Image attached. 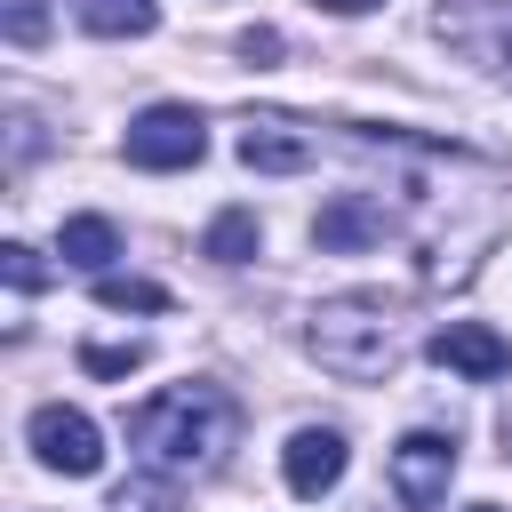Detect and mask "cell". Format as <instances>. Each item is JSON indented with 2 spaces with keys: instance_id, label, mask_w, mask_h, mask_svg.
Listing matches in <instances>:
<instances>
[{
  "instance_id": "6da1fadb",
  "label": "cell",
  "mask_w": 512,
  "mask_h": 512,
  "mask_svg": "<svg viewBox=\"0 0 512 512\" xmlns=\"http://www.w3.org/2000/svg\"><path fill=\"white\" fill-rule=\"evenodd\" d=\"M128 440H136L144 472L200 480V472H216L224 448L240 440V408H232V392H216V384H168V392H152V400L128 416Z\"/></svg>"
},
{
  "instance_id": "7a4b0ae2",
  "label": "cell",
  "mask_w": 512,
  "mask_h": 512,
  "mask_svg": "<svg viewBox=\"0 0 512 512\" xmlns=\"http://www.w3.org/2000/svg\"><path fill=\"white\" fill-rule=\"evenodd\" d=\"M312 360L344 384H384L400 368V304L392 296H328L304 328Z\"/></svg>"
},
{
  "instance_id": "3957f363",
  "label": "cell",
  "mask_w": 512,
  "mask_h": 512,
  "mask_svg": "<svg viewBox=\"0 0 512 512\" xmlns=\"http://www.w3.org/2000/svg\"><path fill=\"white\" fill-rule=\"evenodd\" d=\"M200 152H208V128H200V112H192V104H152V112H136V120H128V160H136V168H152V176L192 168Z\"/></svg>"
},
{
  "instance_id": "277c9868",
  "label": "cell",
  "mask_w": 512,
  "mask_h": 512,
  "mask_svg": "<svg viewBox=\"0 0 512 512\" xmlns=\"http://www.w3.org/2000/svg\"><path fill=\"white\" fill-rule=\"evenodd\" d=\"M24 440H32V456H40L48 472H64V480H88V472L104 464V432H96V416H80V408H64V400L32 408Z\"/></svg>"
},
{
  "instance_id": "5b68a950",
  "label": "cell",
  "mask_w": 512,
  "mask_h": 512,
  "mask_svg": "<svg viewBox=\"0 0 512 512\" xmlns=\"http://www.w3.org/2000/svg\"><path fill=\"white\" fill-rule=\"evenodd\" d=\"M344 464H352V448H344L336 424H304V432H288V448H280V480H288V496H304V504H320V496L344 480Z\"/></svg>"
},
{
  "instance_id": "8992f818",
  "label": "cell",
  "mask_w": 512,
  "mask_h": 512,
  "mask_svg": "<svg viewBox=\"0 0 512 512\" xmlns=\"http://www.w3.org/2000/svg\"><path fill=\"white\" fill-rule=\"evenodd\" d=\"M432 360L456 368V376H472V384H496V376L512 368V344H504L488 320H440V328H432Z\"/></svg>"
},
{
  "instance_id": "52a82bcc",
  "label": "cell",
  "mask_w": 512,
  "mask_h": 512,
  "mask_svg": "<svg viewBox=\"0 0 512 512\" xmlns=\"http://www.w3.org/2000/svg\"><path fill=\"white\" fill-rule=\"evenodd\" d=\"M448 480H456V440H448V432H408V440L392 448V488H400L408 504H440Z\"/></svg>"
},
{
  "instance_id": "ba28073f",
  "label": "cell",
  "mask_w": 512,
  "mask_h": 512,
  "mask_svg": "<svg viewBox=\"0 0 512 512\" xmlns=\"http://www.w3.org/2000/svg\"><path fill=\"white\" fill-rule=\"evenodd\" d=\"M240 160L256 176H296V168H312V136H296L288 120H248L240 128Z\"/></svg>"
},
{
  "instance_id": "9c48e42d",
  "label": "cell",
  "mask_w": 512,
  "mask_h": 512,
  "mask_svg": "<svg viewBox=\"0 0 512 512\" xmlns=\"http://www.w3.org/2000/svg\"><path fill=\"white\" fill-rule=\"evenodd\" d=\"M72 16L96 40H144L160 24V0H72Z\"/></svg>"
},
{
  "instance_id": "30bf717a",
  "label": "cell",
  "mask_w": 512,
  "mask_h": 512,
  "mask_svg": "<svg viewBox=\"0 0 512 512\" xmlns=\"http://www.w3.org/2000/svg\"><path fill=\"white\" fill-rule=\"evenodd\" d=\"M56 248H64V264H80V272H96V280H104V264L120 256V232H112V216H64Z\"/></svg>"
},
{
  "instance_id": "8fae6325",
  "label": "cell",
  "mask_w": 512,
  "mask_h": 512,
  "mask_svg": "<svg viewBox=\"0 0 512 512\" xmlns=\"http://www.w3.org/2000/svg\"><path fill=\"white\" fill-rule=\"evenodd\" d=\"M320 248H360V240H376L384 232V216L368 208V200H336V208H320Z\"/></svg>"
},
{
  "instance_id": "7c38bea8",
  "label": "cell",
  "mask_w": 512,
  "mask_h": 512,
  "mask_svg": "<svg viewBox=\"0 0 512 512\" xmlns=\"http://www.w3.org/2000/svg\"><path fill=\"white\" fill-rule=\"evenodd\" d=\"M200 256H216V264H248V256H256V216H248V208H224V216L208 224Z\"/></svg>"
},
{
  "instance_id": "4fadbf2b",
  "label": "cell",
  "mask_w": 512,
  "mask_h": 512,
  "mask_svg": "<svg viewBox=\"0 0 512 512\" xmlns=\"http://www.w3.org/2000/svg\"><path fill=\"white\" fill-rule=\"evenodd\" d=\"M176 504H184V480H168V472H136L112 488V512H176Z\"/></svg>"
},
{
  "instance_id": "5bb4252c",
  "label": "cell",
  "mask_w": 512,
  "mask_h": 512,
  "mask_svg": "<svg viewBox=\"0 0 512 512\" xmlns=\"http://www.w3.org/2000/svg\"><path fill=\"white\" fill-rule=\"evenodd\" d=\"M96 304H104V312H168V288H160V280H120V272H104V280H96Z\"/></svg>"
},
{
  "instance_id": "9a60e30c",
  "label": "cell",
  "mask_w": 512,
  "mask_h": 512,
  "mask_svg": "<svg viewBox=\"0 0 512 512\" xmlns=\"http://www.w3.org/2000/svg\"><path fill=\"white\" fill-rule=\"evenodd\" d=\"M0 272H8V288H16V296L48 288V264H40V248H24V240H8V248H0Z\"/></svg>"
},
{
  "instance_id": "2e32d148",
  "label": "cell",
  "mask_w": 512,
  "mask_h": 512,
  "mask_svg": "<svg viewBox=\"0 0 512 512\" xmlns=\"http://www.w3.org/2000/svg\"><path fill=\"white\" fill-rule=\"evenodd\" d=\"M80 368L88 376H128V368H144V344L128 336V344H80Z\"/></svg>"
},
{
  "instance_id": "e0dca14e",
  "label": "cell",
  "mask_w": 512,
  "mask_h": 512,
  "mask_svg": "<svg viewBox=\"0 0 512 512\" xmlns=\"http://www.w3.org/2000/svg\"><path fill=\"white\" fill-rule=\"evenodd\" d=\"M40 32H48V16H40V0H8V40H16V48H32Z\"/></svg>"
},
{
  "instance_id": "ac0fdd59",
  "label": "cell",
  "mask_w": 512,
  "mask_h": 512,
  "mask_svg": "<svg viewBox=\"0 0 512 512\" xmlns=\"http://www.w3.org/2000/svg\"><path fill=\"white\" fill-rule=\"evenodd\" d=\"M240 56H248V64H272V56H280V32H272V24H248V32H240Z\"/></svg>"
},
{
  "instance_id": "d6986e66",
  "label": "cell",
  "mask_w": 512,
  "mask_h": 512,
  "mask_svg": "<svg viewBox=\"0 0 512 512\" xmlns=\"http://www.w3.org/2000/svg\"><path fill=\"white\" fill-rule=\"evenodd\" d=\"M496 64H504V80H512V8H504V40H496Z\"/></svg>"
},
{
  "instance_id": "ffe728a7",
  "label": "cell",
  "mask_w": 512,
  "mask_h": 512,
  "mask_svg": "<svg viewBox=\"0 0 512 512\" xmlns=\"http://www.w3.org/2000/svg\"><path fill=\"white\" fill-rule=\"evenodd\" d=\"M320 8H336V16H360V8H376V0H320Z\"/></svg>"
},
{
  "instance_id": "44dd1931",
  "label": "cell",
  "mask_w": 512,
  "mask_h": 512,
  "mask_svg": "<svg viewBox=\"0 0 512 512\" xmlns=\"http://www.w3.org/2000/svg\"><path fill=\"white\" fill-rule=\"evenodd\" d=\"M472 512H496V504H472Z\"/></svg>"
},
{
  "instance_id": "7402d4cb",
  "label": "cell",
  "mask_w": 512,
  "mask_h": 512,
  "mask_svg": "<svg viewBox=\"0 0 512 512\" xmlns=\"http://www.w3.org/2000/svg\"><path fill=\"white\" fill-rule=\"evenodd\" d=\"M504 440H512V424H504Z\"/></svg>"
}]
</instances>
